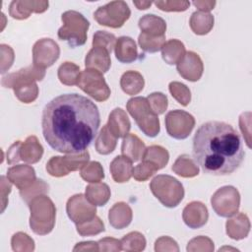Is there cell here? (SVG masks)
<instances>
[{"label":"cell","mask_w":252,"mask_h":252,"mask_svg":"<svg viewBox=\"0 0 252 252\" xmlns=\"http://www.w3.org/2000/svg\"><path fill=\"white\" fill-rule=\"evenodd\" d=\"M100 125L97 106L79 94H60L46 103L41 115L44 140L62 154H81L94 140Z\"/></svg>","instance_id":"6da1fadb"},{"label":"cell","mask_w":252,"mask_h":252,"mask_svg":"<svg viewBox=\"0 0 252 252\" xmlns=\"http://www.w3.org/2000/svg\"><path fill=\"white\" fill-rule=\"evenodd\" d=\"M195 162L207 174L227 175L241 165L245 152L238 132L221 121L203 123L193 137Z\"/></svg>","instance_id":"7a4b0ae2"},{"label":"cell","mask_w":252,"mask_h":252,"mask_svg":"<svg viewBox=\"0 0 252 252\" xmlns=\"http://www.w3.org/2000/svg\"><path fill=\"white\" fill-rule=\"evenodd\" d=\"M44 76V69L30 66L3 77L1 83L6 88H12L19 100L31 103L38 94V88L34 81H41Z\"/></svg>","instance_id":"3957f363"},{"label":"cell","mask_w":252,"mask_h":252,"mask_svg":"<svg viewBox=\"0 0 252 252\" xmlns=\"http://www.w3.org/2000/svg\"><path fill=\"white\" fill-rule=\"evenodd\" d=\"M31 209L30 225L34 233L44 235L49 233L55 221V208L46 196L34 197L29 203Z\"/></svg>","instance_id":"277c9868"},{"label":"cell","mask_w":252,"mask_h":252,"mask_svg":"<svg viewBox=\"0 0 252 252\" xmlns=\"http://www.w3.org/2000/svg\"><path fill=\"white\" fill-rule=\"evenodd\" d=\"M63 26L58 30V37L68 41L70 47L84 45L87 41L89 21L77 11H66L62 14Z\"/></svg>","instance_id":"5b68a950"},{"label":"cell","mask_w":252,"mask_h":252,"mask_svg":"<svg viewBox=\"0 0 252 252\" xmlns=\"http://www.w3.org/2000/svg\"><path fill=\"white\" fill-rule=\"evenodd\" d=\"M150 189L155 197L167 208H175L184 197L182 184L174 177L166 174L156 176L150 183Z\"/></svg>","instance_id":"8992f818"},{"label":"cell","mask_w":252,"mask_h":252,"mask_svg":"<svg viewBox=\"0 0 252 252\" xmlns=\"http://www.w3.org/2000/svg\"><path fill=\"white\" fill-rule=\"evenodd\" d=\"M127 110L147 136L156 137L158 134L159 120L158 114L154 112L146 97L130 98L127 102Z\"/></svg>","instance_id":"52a82bcc"},{"label":"cell","mask_w":252,"mask_h":252,"mask_svg":"<svg viewBox=\"0 0 252 252\" xmlns=\"http://www.w3.org/2000/svg\"><path fill=\"white\" fill-rule=\"evenodd\" d=\"M131 11L124 1H111L100 6L94 13V20L101 26L117 29L129 19Z\"/></svg>","instance_id":"ba28073f"},{"label":"cell","mask_w":252,"mask_h":252,"mask_svg":"<svg viewBox=\"0 0 252 252\" xmlns=\"http://www.w3.org/2000/svg\"><path fill=\"white\" fill-rule=\"evenodd\" d=\"M77 86L97 101H104L110 95V90L102 73L95 69H86L80 74Z\"/></svg>","instance_id":"9c48e42d"},{"label":"cell","mask_w":252,"mask_h":252,"mask_svg":"<svg viewBox=\"0 0 252 252\" xmlns=\"http://www.w3.org/2000/svg\"><path fill=\"white\" fill-rule=\"evenodd\" d=\"M239 193L232 186L220 188L212 197V207L220 217L228 218L233 216L239 208Z\"/></svg>","instance_id":"30bf717a"},{"label":"cell","mask_w":252,"mask_h":252,"mask_svg":"<svg viewBox=\"0 0 252 252\" xmlns=\"http://www.w3.org/2000/svg\"><path fill=\"white\" fill-rule=\"evenodd\" d=\"M164 122L168 135L178 140L187 138L195 125L194 117L190 113L180 109L169 111L165 115Z\"/></svg>","instance_id":"8fae6325"},{"label":"cell","mask_w":252,"mask_h":252,"mask_svg":"<svg viewBox=\"0 0 252 252\" xmlns=\"http://www.w3.org/2000/svg\"><path fill=\"white\" fill-rule=\"evenodd\" d=\"M90 158L88 151L77 154L76 156L53 157L46 164V170L52 176L60 177L67 175L70 170H77L87 164Z\"/></svg>","instance_id":"7c38bea8"},{"label":"cell","mask_w":252,"mask_h":252,"mask_svg":"<svg viewBox=\"0 0 252 252\" xmlns=\"http://www.w3.org/2000/svg\"><path fill=\"white\" fill-rule=\"evenodd\" d=\"M60 49L58 44L51 38L37 40L32 48V60L35 67L45 69L50 67L58 59Z\"/></svg>","instance_id":"4fadbf2b"},{"label":"cell","mask_w":252,"mask_h":252,"mask_svg":"<svg viewBox=\"0 0 252 252\" xmlns=\"http://www.w3.org/2000/svg\"><path fill=\"white\" fill-rule=\"evenodd\" d=\"M67 214L76 224L83 223L93 220L95 217V206L90 204L83 194H77L71 197L67 202Z\"/></svg>","instance_id":"5bb4252c"},{"label":"cell","mask_w":252,"mask_h":252,"mask_svg":"<svg viewBox=\"0 0 252 252\" xmlns=\"http://www.w3.org/2000/svg\"><path fill=\"white\" fill-rule=\"evenodd\" d=\"M177 71L185 80L196 82L203 74V62L198 54L188 51L177 63Z\"/></svg>","instance_id":"9a60e30c"},{"label":"cell","mask_w":252,"mask_h":252,"mask_svg":"<svg viewBox=\"0 0 252 252\" xmlns=\"http://www.w3.org/2000/svg\"><path fill=\"white\" fill-rule=\"evenodd\" d=\"M183 220L191 228H199L206 224L209 215L207 207L201 202H192L183 210Z\"/></svg>","instance_id":"2e32d148"},{"label":"cell","mask_w":252,"mask_h":252,"mask_svg":"<svg viewBox=\"0 0 252 252\" xmlns=\"http://www.w3.org/2000/svg\"><path fill=\"white\" fill-rule=\"evenodd\" d=\"M7 177L20 190L31 187L35 181V171L29 165H16L8 169Z\"/></svg>","instance_id":"e0dca14e"},{"label":"cell","mask_w":252,"mask_h":252,"mask_svg":"<svg viewBox=\"0 0 252 252\" xmlns=\"http://www.w3.org/2000/svg\"><path fill=\"white\" fill-rule=\"evenodd\" d=\"M109 54L110 52L103 47L93 46L85 58L86 68H94L100 73L107 72L111 65Z\"/></svg>","instance_id":"ac0fdd59"},{"label":"cell","mask_w":252,"mask_h":252,"mask_svg":"<svg viewBox=\"0 0 252 252\" xmlns=\"http://www.w3.org/2000/svg\"><path fill=\"white\" fill-rule=\"evenodd\" d=\"M48 7V2H35V1H12L10 4L9 13L14 19H27L30 17L31 12L41 13Z\"/></svg>","instance_id":"d6986e66"},{"label":"cell","mask_w":252,"mask_h":252,"mask_svg":"<svg viewBox=\"0 0 252 252\" xmlns=\"http://www.w3.org/2000/svg\"><path fill=\"white\" fill-rule=\"evenodd\" d=\"M115 57L121 63H132L138 58L137 46L130 36H120L117 38L115 46Z\"/></svg>","instance_id":"ffe728a7"},{"label":"cell","mask_w":252,"mask_h":252,"mask_svg":"<svg viewBox=\"0 0 252 252\" xmlns=\"http://www.w3.org/2000/svg\"><path fill=\"white\" fill-rule=\"evenodd\" d=\"M139 28L142 33L150 36H161L164 35L166 30L165 21L154 14H148L143 16L139 20Z\"/></svg>","instance_id":"44dd1931"},{"label":"cell","mask_w":252,"mask_h":252,"mask_svg":"<svg viewBox=\"0 0 252 252\" xmlns=\"http://www.w3.org/2000/svg\"><path fill=\"white\" fill-rule=\"evenodd\" d=\"M132 160L126 157L118 156L110 163V172L115 182H127L133 174Z\"/></svg>","instance_id":"7402d4cb"},{"label":"cell","mask_w":252,"mask_h":252,"mask_svg":"<svg viewBox=\"0 0 252 252\" xmlns=\"http://www.w3.org/2000/svg\"><path fill=\"white\" fill-rule=\"evenodd\" d=\"M109 223L117 229H122L123 227L130 224L132 220V210L125 203H116L109 210Z\"/></svg>","instance_id":"603a6c76"},{"label":"cell","mask_w":252,"mask_h":252,"mask_svg":"<svg viewBox=\"0 0 252 252\" xmlns=\"http://www.w3.org/2000/svg\"><path fill=\"white\" fill-rule=\"evenodd\" d=\"M43 154V148L35 136H30L22 143L20 148V158L29 163L37 162Z\"/></svg>","instance_id":"cb8c5ba5"},{"label":"cell","mask_w":252,"mask_h":252,"mask_svg":"<svg viewBox=\"0 0 252 252\" xmlns=\"http://www.w3.org/2000/svg\"><path fill=\"white\" fill-rule=\"evenodd\" d=\"M145 149V144L136 135L128 134L123 139L121 153L130 160L138 161L143 158Z\"/></svg>","instance_id":"d4e9b609"},{"label":"cell","mask_w":252,"mask_h":252,"mask_svg":"<svg viewBox=\"0 0 252 252\" xmlns=\"http://www.w3.org/2000/svg\"><path fill=\"white\" fill-rule=\"evenodd\" d=\"M185 53L184 44L177 39H170L161 47L162 59L169 65L177 64L183 58Z\"/></svg>","instance_id":"484cf974"},{"label":"cell","mask_w":252,"mask_h":252,"mask_svg":"<svg viewBox=\"0 0 252 252\" xmlns=\"http://www.w3.org/2000/svg\"><path fill=\"white\" fill-rule=\"evenodd\" d=\"M144 85V78L137 71H127L121 76L120 79L122 91L130 95L139 94L143 90Z\"/></svg>","instance_id":"4316f807"},{"label":"cell","mask_w":252,"mask_h":252,"mask_svg":"<svg viewBox=\"0 0 252 252\" xmlns=\"http://www.w3.org/2000/svg\"><path fill=\"white\" fill-rule=\"evenodd\" d=\"M189 24L196 34H207L214 27V17L208 12L196 11L192 14Z\"/></svg>","instance_id":"83f0119b"},{"label":"cell","mask_w":252,"mask_h":252,"mask_svg":"<svg viewBox=\"0 0 252 252\" xmlns=\"http://www.w3.org/2000/svg\"><path fill=\"white\" fill-rule=\"evenodd\" d=\"M110 197V190L105 183H95L87 186L86 198L94 206H104Z\"/></svg>","instance_id":"f1b7e54d"},{"label":"cell","mask_w":252,"mask_h":252,"mask_svg":"<svg viewBox=\"0 0 252 252\" xmlns=\"http://www.w3.org/2000/svg\"><path fill=\"white\" fill-rule=\"evenodd\" d=\"M118 125H120V128L124 136H126L130 130L131 124L126 113L121 108H115L109 114V117H108L107 127L109 131L112 133V135L116 138H118Z\"/></svg>","instance_id":"f546056e"},{"label":"cell","mask_w":252,"mask_h":252,"mask_svg":"<svg viewBox=\"0 0 252 252\" xmlns=\"http://www.w3.org/2000/svg\"><path fill=\"white\" fill-rule=\"evenodd\" d=\"M168 152L164 148L154 145L145 149L142 158L143 160H147L154 163L158 167V169H160L165 166V164L168 161Z\"/></svg>","instance_id":"4dcf8cb0"},{"label":"cell","mask_w":252,"mask_h":252,"mask_svg":"<svg viewBox=\"0 0 252 252\" xmlns=\"http://www.w3.org/2000/svg\"><path fill=\"white\" fill-rule=\"evenodd\" d=\"M116 140L117 138L112 135L107 125H104L95 142L96 152L100 155H108L112 153L116 147Z\"/></svg>","instance_id":"1f68e13d"},{"label":"cell","mask_w":252,"mask_h":252,"mask_svg":"<svg viewBox=\"0 0 252 252\" xmlns=\"http://www.w3.org/2000/svg\"><path fill=\"white\" fill-rule=\"evenodd\" d=\"M80 74V67L72 62H65L58 68L59 81L67 86L77 85Z\"/></svg>","instance_id":"d6a6232c"},{"label":"cell","mask_w":252,"mask_h":252,"mask_svg":"<svg viewBox=\"0 0 252 252\" xmlns=\"http://www.w3.org/2000/svg\"><path fill=\"white\" fill-rule=\"evenodd\" d=\"M189 158L190 157L187 155H182L178 157V158L172 165V170L183 177H193L197 175L199 172V168Z\"/></svg>","instance_id":"836d02e7"},{"label":"cell","mask_w":252,"mask_h":252,"mask_svg":"<svg viewBox=\"0 0 252 252\" xmlns=\"http://www.w3.org/2000/svg\"><path fill=\"white\" fill-rule=\"evenodd\" d=\"M138 42L145 52L155 53L159 51L165 43V35L150 36L141 32L138 37Z\"/></svg>","instance_id":"e575fe53"},{"label":"cell","mask_w":252,"mask_h":252,"mask_svg":"<svg viewBox=\"0 0 252 252\" xmlns=\"http://www.w3.org/2000/svg\"><path fill=\"white\" fill-rule=\"evenodd\" d=\"M80 174L83 179L88 182H98L104 177L103 169L97 161H92L85 164L80 171Z\"/></svg>","instance_id":"d590c367"},{"label":"cell","mask_w":252,"mask_h":252,"mask_svg":"<svg viewBox=\"0 0 252 252\" xmlns=\"http://www.w3.org/2000/svg\"><path fill=\"white\" fill-rule=\"evenodd\" d=\"M103 230H104L103 222H101L100 219L97 217H94L93 220L77 224V231L82 236L97 234Z\"/></svg>","instance_id":"8d00e7d4"},{"label":"cell","mask_w":252,"mask_h":252,"mask_svg":"<svg viewBox=\"0 0 252 252\" xmlns=\"http://www.w3.org/2000/svg\"><path fill=\"white\" fill-rule=\"evenodd\" d=\"M117 38L115 37L114 34L109 33L105 31H97L94 34V39H93V46H99L107 49L110 53L112 49L115 46Z\"/></svg>","instance_id":"74e56055"},{"label":"cell","mask_w":252,"mask_h":252,"mask_svg":"<svg viewBox=\"0 0 252 252\" xmlns=\"http://www.w3.org/2000/svg\"><path fill=\"white\" fill-rule=\"evenodd\" d=\"M169 92L171 95L182 105L186 106L191 99L190 91L188 88L181 83L178 82H171L169 84Z\"/></svg>","instance_id":"f35d334b"},{"label":"cell","mask_w":252,"mask_h":252,"mask_svg":"<svg viewBox=\"0 0 252 252\" xmlns=\"http://www.w3.org/2000/svg\"><path fill=\"white\" fill-rule=\"evenodd\" d=\"M158 169V167L147 160H143V162L139 163L136 167L133 169V176L138 181H144L148 179L150 176H152Z\"/></svg>","instance_id":"ab89813d"},{"label":"cell","mask_w":252,"mask_h":252,"mask_svg":"<svg viewBox=\"0 0 252 252\" xmlns=\"http://www.w3.org/2000/svg\"><path fill=\"white\" fill-rule=\"evenodd\" d=\"M121 244L123 250H127L128 247L133 244H135L136 250H144L146 246V239L143 234L139 232H130L122 238Z\"/></svg>","instance_id":"60d3db41"},{"label":"cell","mask_w":252,"mask_h":252,"mask_svg":"<svg viewBox=\"0 0 252 252\" xmlns=\"http://www.w3.org/2000/svg\"><path fill=\"white\" fill-rule=\"evenodd\" d=\"M152 109L157 114H161L167 108V97L161 93H153L147 97Z\"/></svg>","instance_id":"b9f144b4"},{"label":"cell","mask_w":252,"mask_h":252,"mask_svg":"<svg viewBox=\"0 0 252 252\" xmlns=\"http://www.w3.org/2000/svg\"><path fill=\"white\" fill-rule=\"evenodd\" d=\"M155 5L162 11H185L190 3L188 1H156Z\"/></svg>","instance_id":"7bdbcfd3"},{"label":"cell","mask_w":252,"mask_h":252,"mask_svg":"<svg viewBox=\"0 0 252 252\" xmlns=\"http://www.w3.org/2000/svg\"><path fill=\"white\" fill-rule=\"evenodd\" d=\"M22 142L21 141H16L8 150L7 153V161L9 164H12L14 162H17L20 160V148H21Z\"/></svg>","instance_id":"ee69618b"},{"label":"cell","mask_w":252,"mask_h":252,"mask_svg":"<svg viewBox=\"0 0 252 252\" xmlns=\"http://www.w3.org/2000/svg\"><path fill=\"white\" fill-rule=\"evenodd\" d=\"M193 4L202 12H208L212 9H214L215 5H216V1H210V2H204V1H194Z\"/></svg>","instance_id":"f6af8a7d"},{"label":"cell","mask_w":252,"mask_h":252,"mask_svg":"<svg viewBox=\"0 0 252 252\" xmlns=\"http://www.w3.org/2000/svg\"><path fill=\"white\" fill-rule=\"evenodd\" d=\"M134 5L137 6V8L139 10H145V9H148L151 5H152V2H149V1H142V2H137V1H134L133 2Z\"/></svg>","instance_id":"bcb514c9"}]
</instances>
